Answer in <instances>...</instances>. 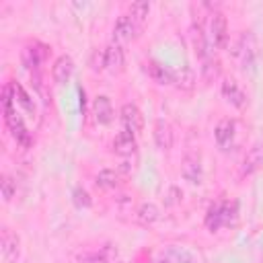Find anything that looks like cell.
I'll return each instance as SVG.
<instances>
[{"label":"cell","instance_id":"6da1fadb","mask_svg":"<svg viewBox=\"0 0 263 263\" xmlns=\"http://www.w3.org/2000/svg\"><path fill=\"white\" fill-rule=\"evenodd\" d=\"M12 86H4L2 90V111H4V121L10 129V134L14 136V140L23 146H31V134L27 132L23 119L18 117V113L14 111V99H12Z\"/></svg>","mask_w":263,"mask_h":263},{"label":"cell","instance_id":"7a4b0ae2","mask_svg":"<svg viewBox=\"0 0 263 263\" xmlns=\"http://www.w3.org/2000/svg\"><path fill=\"white\" fill-rule=\"evenodd\" d=\"M236 214V203H230V201H222V203H216L208 210V216H205V226L214 232L218 230L220 226L224 224H230V220L234 218Z\"/></svg>","mask_w":263,"mask_h":263},{"label":"cell","instance_id":"3957f363","mask_svg":"<svg viewBox=\"0 0 263 263\" xmlns=\"http://www.w3.org/2000/svg\"><path fill=\"white\" fill-rule=\"evenodd\" d=\"M210 33H208V41L212 47H218L222 49L226 43H228V23H226V16L220 12V10H214L210 14Z\"/></svg>","mask_w":263,"mask_h":263},{"label":"cell","instance_id":"277c9868","mask_svg":"<svg viewBox=\"0 0 263 263\" xmlns=\"http://www.w3.org/2000/svg\"><path fill=\"white\" fill-rule=\"evenodd\" d=\"M0 247H2L4 263H16V259L21 255V238H18V234L4 226L2 234H0Z\"/></svg>","mask_w":263,"mask_h":263},{"label":"cell","instance_id":"5b68a950","mask_svg":"<svg viewBox=\"0 0 263 263\" xmlns=\"http://www.w3.org/2000/svg\"><path fill=\"white\" fill-rule=\"evenodd\" d=\"M140 31H142V23H138L129 14H121L115 21V27H113V33H115V39L117 41H129L134 37H138Z\"/></svg>","mask_w":263,"mask_h":263},{"label":"cell","instance_id":"8992f818","mask_svg":"<svg viewBox=\"0 0 263 263\" xmlns=\"http://www.w3.org/2000/svg\"><path fill=\"white\" fill-rule=\"evenodd\" d=\"M119 117H121L123 129L129 132V134H138L144 127V115L134 103H125L119 111Z\"/></svg>","mask_w":263,"mask_h":263},{"label":"cell","instance_id":"52a82bcc","mask_svg":"<svg viewBox=\"0 0 263 263\" xmlns=\"http://www.w3.org/2000/svg\"><path fill=\"white\" fill-rule=\"evenodd\" d=\"M117 257V249L113 245H101L99 249H90L78 255L80 263H113Z\"/></svg>","mask_w":263,"mask_h":263},{"label":"cell","instance_id":"ba28073f","mask_svg":"<svg viewBox=\"0 0 263 263\" xmlns=\"http://www.w3.org/2000/svg\"><path fill=\"white\" fill-rule=\"evenodd\" d=\"M234 53L242 60V66L245 70L253 66V60H255V53H257V45H255V37L251 33H242L238 43H236V49Z\"/></svg>","mask_w":263,"mask_h":263},{"label":"cell","instance_id":"9c48e42d","mask_svg":"<svg viewBox=\"0 0 263 263\" xmlns=\"http://www.w3.org/2000/svg\"><path fill=\"white\" fill-rule=\"evenodd\" d=\"M103 58H105V68L109 72H121L123 70V64H125V55H123V49L117 41H111L105 51H103Z\"/></svg>","mask_w":263,"mask_h":263},{"label":"cell","instance_id":"30bf717a","mask_svg":"<svg viewBox=\"0 0 263 263\" xmlns=\"http://www.w3.org/2000/svg\"><path fill=\"white\" fill-rule=\"evenodd\" d=\"M72 72H74V60L70 55H60L55 62H53V68H51V76L58 84H66L70 78H72Z\"/></svg>","mask_w":263,"mask_h":263},{"label":"cell","instance_id":"8fae6325","mask_svg":"<svg viewBox=\"0 0 263 263\" xmlns=\"http://www.w3.org/2000/svg\"><path fill=\"white\" fill-rule=\"evenodd\" d=\"M136 134H129V132H119L115 138H113V152L127 158L132 154H136Z\"/></svg>","mask_w":263,"mask_h":263},{"label":"cell","instance_id":"7c38bea8","mask_svg":"<svg viewBox=\"0 0 263 263\" xmlns=\"http://www.w3.org/2000/svg\"><path fill=\"white\" fill-rule=\"evenodd\" d=\"M181 175H183L185 181H189V183H201V162H199V154L189 152V154L183 158Z\"/></svg>","mask_w":263,"mask_h":263},{"label":"cell","instance_id":"4fadbf2b","mask_svg":"<svg viewBox=\"0 0 263 263\" xmlns=\"http://www.w3.org/2000/svg\"><path fill=\"white\" fill-rule=\"evenodd\" d=\"M154 142L160 150H168L173 146V127L164 119H156L154 123Z\"/></svg>","mask_w":263,"mask_h":263},{"label":"cell","instance_id":"5bb4252c","mask_svg":"<svg viewBox=\"0 0 263 263\" xmlns=\"http://www.w3.org/2000/svg\"><path fill=\"white\" fill-rule=\"evenodd\" d=\"M92 113H95L97 123H103V125L111 123V119H113V107H111V101H109L105 95L97 97L95 103H92Z\"/></svg>","mask_w":263,"mask_h":263},{"label":"cell","instance_id":"9a60e30c","mask_svg":"<svg viewBox=\"0 0 263 263\" xmlns=\"http://www.w3.org/2000/svg\"><path fill=\"white\" fill-rule=\"evenodd\" d=\"M261 166H263V144H255L242 160V175H251Z\"/></svg>","mask_w":263,"mask_h":263},{"label":"cell","instance_id":"2e32d148","mask_svg":"<svg viewBox=\"0 0 263 263\" xmlns=\"http://www.w3.org/2000/svg\"><path fill=\"white\" fill-rule=\"evenodd\" d=\"M214 138L218 142L220 148H226L232 138H234V121L232 119H222L218 125H216V132H214Z\"/></svg>","mask_w":263,"mask_h":263},{"label":"cell","instance_id":"e0dca14e","mask_svg":"<svg viewBox=\"0 0 263 263\" xmlns=\"http://www.w3.org/2000/svg\"><path fill=\"white\" fill-rule=\"evenodd\" d=\"M136 218H138L140 224L148 226V224H154V222L160 218V210H158L156 203H152V201H144V203H140V208L136 210Z\"/></svg>","mask_w":263,"mask_h":263},{"label":"cell","instance_id":"ac0fdd59","mask_svg":"<svg viewBox=\"0 0 263 263\" xmlns=\"http://www.w3.org/2000/svg\"><path fill=\"white\" fill-rule=\"evenodd\" d=\"M222 95H224V99H226L228 103H232L234 107H245V103H247L245 92H242V90L238 88V84L232 82V80H228V82L222 84Z\"/></svg>","mask_w":263,"mask_h":263},{"label":"cell","instance_id":"d6986e66","mask_svg":"<svg viewBox=\"0 0 263 263\" xmlns=\"http://www.w3.org/2000/svg\"><path fill=\"white\" fill-rule=\"evenodd\" d=\"M95 183L101 189H115L119 185V173H115L113 168H103L99 171V175L95 177Z\"/></svg>","mask_w":263,"mask_h":263},{"label":"cell","instance_id":"ffe728a7","mask_svg":"<svg viewBox=\"0 0 263 263\" xmlns=\"http://www.w3.org/2000/svg\"><path fill=\"white\" fill-rule=\"evenodd\" d=\"M148 74H150L158 84H171V82H173V72L166 70L164 66H160L158 62H150V64H148Z\"/></svg>","mask_w":263,"mask_h":263},{"label":"cell","instance_id":"44dd1931","mask_svg":"<svg viewBox=\"0 0 263 263\" xmlns=\"http://www.w3.org/2000/svg\"><path fill=\"white\" fill-rule=\"evenodd\" d=\"M173 82L179 86V88H193V82H195V76H193V70L191 68H181L179 72H173Z\"/></svg>","mask_w":263,"mask_h":263},{"label":"cell","instance_id":"7402d4cb","mask_svg":"<svg viewBox=\"0 0 263 263\" xmlns=\"http://www.w3.org/2000/svg\"><path fill=\"white\" fill-rule=\"evenodd\" d=\"M148 12H150V4H148V2H132V4H129V16H134V18H136L138 23H142V25H144Z\"/></svg>","mask_w":263,"mask_h":263},{"label":"cell","instance_id":"603a6c76","mask_svg":"<svg viewBox=\"0 0 263 263\" xmlns=\"http://www.w3.org/2000/svg\"><path fill=\"white\" fill-rule=\"evenodd\" d=\"M0 187H2V197H4V201H10V199L14 197V193H16V183L12 181V177H10V175H4L2 181H0Z\"/></svg>","mask_w":263,"mask_h":263},{"label":"cell","instance_id":"cb8c5ba5","mask_svg":"<svg viewBox=\"0 0 263 263\" xmlns=\"http://www.w3.org/2000/svg\"><path fill=\"white\" fill-rule=\"evenodd\" d=\"M12 90H14V97H16V101L27 109V111H33L35 107H33V103H31V97L25 92V88L21 86V84H14L12 86Z\"/></svg>","mask_w":263,"mask_h":263},{"label":"cell","instance_id":"d4e9b609","mask_svg":"<svg viewBox=\"0 0 263 263\" xmlns=\"http://www.w3.org/2000/svg\"><path fill=\"white\" fill-rule=\"evenodd\" d=\"M72 199H74V203H76L78 208H88V205H90V195H88V191L82 189V187H76V189L72 191Z\"/></svg>","mask_w":263,"mask_h":263}]
</instances>
